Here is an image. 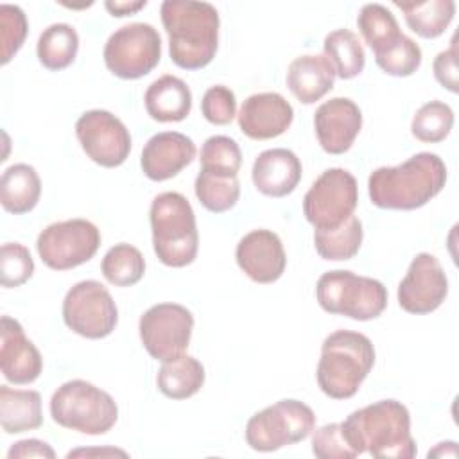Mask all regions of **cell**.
Listing matches in <instances>:
<instances>
[{"label": "cell", "instance_id": "cell-37", "mask_svg": "<svg viewBox=\"0 0 459 459\" xmlns=\"http://www.w3.org/2000/svg\"><path fill=\"white\" fill-rule=\"evenodd\" d=\"M34 273V260L30 251L20 242H7L0 251V281L13 289L23 285Z\"/></svg>", "mask_w": 459, "mask_h": 459}, {"label": "cell", "instance_id": "cell-39", "mask_svg": "<svg viewBox=\"0 0 459 459\" xmlns=\"http://www.w3.org/2000/svg\"><path fill=\"white\" fill-rule=\"evenodd\" d=\"M203 117L213 126H226L237 115V99L233 90L224 84L208 88L201 100Z\"/></svg>", "mask_w": 459, "mask_h": 459}, {"label": "cell", "instance_id": "cell-7", "mask_svg": "<svg viewBox=\"0 0 459 459\" xmlns=\"http://www.w3.org/2000/svg\"><path fill=\"white\" fill-rule=\"evenodd\" d=\"M316 298L325 312L355 321L377 319L387 307L382 281L344 269L323 273L316 283Z\"/></svg>", "mask_w": 459, "mask_h": 459}, {"label": "cell", "instance_id": "cell-2", "mask_svg": "<svg viewBox=\"0 0 459 459\" xmlns=\"http://www.w3.org/2000/svg\"><path fill=\"white\" fill-rule=\"evenodd\" d=\"M446 183V165L434 152H418L396 167H378L368 178L377 208L416 210L434 199Z\"/></svg>", "mask_w": 459, "mask_h": 459}, {"label": "cell", "instance_id": "cell-15", "mask_svg": "<svg viewBox=\"0 0 459 459\" xmlns=\"http://www.w3.org/2000/svg\"><path fill=\"white\" fill-rule=\"evenodd\" d=\"M448 294V280L439 260L430 253H418L405 278L398 285V305L409 314H430Z\"/></svg>", "mask_w": 459, "mask_h": 459}, {"label": "cell", "instance_id": "cell-9", "mask_svg": "<svg viewBox=\"0 0 459 459\" xmlns=\"http://www.w3.org/2000/svg\"><path fill=\"white\" fill-rule=\"evenodd\" d=\"M106 68L120 79H140L161 59V38L151 23L134 22L117 29L104 45Z\"/></svg>", "mask_w": 459, "mask_h": 459}, {"label": "cell", "instance_id": "cell-30", "mask_svg": "<svg viewBox=\"0 0 459 459\" xmlns=\"http://www.w3.org/2000/svg\"><path fill=\"white\" fill-rule=\"evenodd\" d=\"M323 52L332 63L335 75L341 79H353L364 70V47L359 36L348 29H337L326 34L323 41Z\"/></svg>", "mask_w": 459, "mask_h": 459}, {"label": "cell", "instance_id": "cell-3", "mask_svg": "<svg viewBox=\"0 0 459 459\" xmlns=\"http://www.w3.org/2000/svg\"><path fill=\"white\" fill-rule=\"evenodd\" d=\"M176 66L199 70L212 63L219 47V13L208 2L165 0L160 7Z\"/></svg>", "mask_w": 459, "mask_h": 459}, {"label": "cell", "instance_id": "cell-13", "mask_svg": "<svg viewBox=\"0 0 459 459\" xmlns=\"http://www.w3.org/2000/svg\"><path fill=\"white\" fill-rule=\"evenodd\" d=\"M138 330L147 353L156 360L167 362L186 351L194 330V316L179 303H158L142 314Z\"/></svg>", "mask_w": 459, "mask_h": 459}, {"label": "cell", "instance_id": "cell-1", "mask_svg": "<svg viewBox=\"0 0 459 459\" xmlns=\"http://www.w3.org/2000/svg\"><path fill=\"white\" fill-rule=\"evenodd\" d=\"M341 429L355 455L368 452L377 459H411L418 452L409 409L398 400H378L353 411Z\"/></svg>", "mask_w": 459, "mask_h": 459}, {"label": "cell", "instance_id": "cell-24", "mask_svg": "<svg viewBox=\"0 0 459 459\" xmlns=\"http://www.w3.org/2000/svg\"><path fill=\"white\" fill-rule=\"evenodd\" d=\"M43 423L41 394L34 389L0 385V425L5 434H22Z\"/></svg>", "mask_w": 459, "mask_h": 459}, {"label": "cell", "instance_id": "cell-20", "mask_svg": "<svg viewBox=\"0 0 459 459\" xmlns=\"http://www.w3.org/2000/svg\"><path fill=\"white\" fill-rule=\"evenodd\" d=\"M195 158V143L178 131L152 134L142 149L140 165L152 181H165L178 176Z\"/></svg>", "mask_w": 459, "mask_h": 459}, {"label": "cell", "instance_id": "cell-35", "mask_svg": "<svg viewBox=\"0 0 459 459\" xmlns=\"http://www.w3.org/2000/svg\"><path fill=\"white\" fill-rule=\"evenodd\" d=\"M201 169L219 176H237L242 165L238 143L224 134H215L204 140L201 147Z\"/></svg>", "mask_w": 459, "mask_h": 459}, {"label": "cell", "instance_id": "cell-21", "mask_svg": "<svg viewBox=\"0 0 459 459\" xmlns=\"http://www.w3.org/2000/svg\"><path fill=\"white\" fill-rule=\"evenodd\" d=\"M303 167L299 158L283 147L262 151L251 169L255 188L269 197H285L292 194L301 179Z\"/></svg>", "mask_w": 459, "mask_h": 459}, {"label": "cell", "instance_id": "cell-27", "mask_svg": "<svg viewBox=\"0 0 459 459\" xmlns=\"http://www.w3.org/2000/svg\"><path fill=\"white\" fill-rule=\"evenodd\" d=\"M394 5L403 13L405 23L420 38L434 39L445 32L455 14L454 0H427V2H398Z\"/></svg>", "mask_w": 459, "mask_h": 459}, {"label": "cell", "instance_id": "cell-40", "mask_svg": "<svg viewBox=\"0 0 459 459\" xmlns=\"http://www.w3.org/2000/svg\"><path fill=\"white\" fill-rule=\"evenodd\" d=\"M312 454L319 459H353L355 452L344 439L341 423H326L312 430Z\"/></svg>", "mask_w": 459, "mask_h": 459}, {"label": "cell", "instance_id": "cell-28", "mask_svg": "<svg viewBox=\"0 0 459 459\" xmlns=\"http://www.w3.org/2000/svg\"><path fill=\"white\" fill-rule=\"evenodd\" d=\"M79 50V34L68 23H52L38 38L39 63L52 72L70 66Z\"/></svg>", "mask_w": 459, "mask_h": 459}, {"label": "cell", "instance_id": "cell-23", "mask_svg": "<svg viewBox=\"0 0 459 459\" xmlns=\"http://www.w3.org/2000/svg\"><path fill=\"white\" fill-rule=\"evenodd\" d=\"M143 102L152 120L181 122L190 115L192 91L183 79L165 74L149 84Z\"/></svg>", "mask_w": 459, "mask_h": 459}, {"label": "cell", "instance_id": "cell-26", "mask_svg": "<svg viewBox=\"0 0 459 459\" xmlns=\"http://www.w3.org/2000/svg\"><path fill=\"white\" fill-rule=\"evenodd\" d=\"M204 377V366L195 357L183 353L161 364L156 375V385L167 398L186 400L199 393Z\"/></svg>", "mask_w": 459, "mask_h": 459}, {"label": "cell", "instance_id": "cell-43", "mask_svg": "<svg viewBox=\"0 0 459 459\" xmlns=\"http://www.w3.org/2000/svg\"><path fill=\"white\" fill-rule=\"evenodd\" d=\"M147 5V0H129V2H104V7L109 11L111 16L122 18V16H129L134 14L136 11L143 9Z\"/></svg>", "mask_w": 459, "mask_h": 459}, {"label": "cell", "instance_id": "cell-36", "mask_svg": "<svg viewBox=\"0 0 459 459\" xmlns=\"http://www.w3.org/2000/svg\"><path fill=\"white\" fill-rule=\"evenodd\" d=\"M375 63L382 72L394 77L412 75L421 65V48L409 36H402L394 45L375 56Z\"/></svg>", "mask_w": 459, "mask_h": 459}, {"label": "cell", "instance_id": "cell-8", "mask_svg": "<svg viewBox=\"0 0 459 459\" xmlns=\"http://www.w3.org/2000/svg\"><path fill=\"white\" fill-rule=\"evenodd\" d=\"M316 429L314 411L299 400H280L246 423V443L256 452H274L303 441Z\"/></svg>", "mask_w": 459, "mask_h": 459}, {"label": "cell", "instance_id": "cell-11", "mask_svg": "<svg viewBox=\"0 0 459 459\" xmlns=\"http://www.w3.org/2000/svg\"><path fill=\"white\" fill-rule=\"evenodd\" d=\"M100 246L99 228L86 219L48 224L36 240L41 262L54 271H68L91 260Z\"/></svg>", "mask_w": 459, "mask_h": 459}, {"label": "cell", "instance_id": "cell-44", "mask_svg": "<svg viewBox=\"0 0 459 459\" xmlns=\"http://www.w3.org/2000/svg\"><path fill=\"white\" fill-rule=\"evenodd\" d=\"M429 457H455L457 455V445L454 441H443V443H437L436 448L429 450L427 454Z\"/></svg>", "mask_w": 459, "mask_h": 459}, {"label": "cell", "instance_id": "cell-25", "mask_svg": "<svg viewBox=\"0 0 459 459\" xmlns=\"http://www.w3.org/2000/svg\"><path fill=\"white\" fill-rule=\"evenodd\" d=\"M41 195V179L32 165L14 163L0 179V203L5 212L22 215L30 212Z\"/></svg>", "mask_w": 459, "mask_h": 459}, {"label": "cell", "instance_id": "cell-5", "mask_svg": "<svg viewBox=\"0 0 459 459\" xmlns=\"http://www.w3.org/2000/svg\"><path fill=\"white\" fill-rule=\"evenodd\" d=\"M152 247L158 260L169 267H185L197 256L199 233L195 213L179 192H161L151 203Z\"/></svg>", "mask_w": 459, "mask_h": 459}, {"label": "cell", "instance_id": "cell-6", "mask_svg": "<svg viewBox=\"0 0 459 459\" xmlns=\"http://www.w3.org/2000/svg\"><path fill=\"white\" fill-rule=\"evenodd\" d=\"M50 416L65 429L100 436L115 427L118 405L109 393L91 382L75 378L54 391L50 398Z\"/></svg>", "mask_w": 459, "mask_h": 459}, {"label": "cell", "instance_id": "cell-32", "mask_svg": "<svg viewBox=\"0 0 459 459\" xmlns=\"http://www.w3.org/2000/svg\"><path fill=\"white\" fill-rule=\"evenodd\" d=\"M102 276L115 287H131L145 274V258L138 247L120 242L108 249L100 264Z\"/></svg>", "mask_w": 459, "mask_h": 459}, {"label": "cell", "instance_id": "cell-10", "mask_svg": "<svg viewBox=\"0 0 459 459\" xmlns=\"http://www.w3.org/2000/svg\"><path fill=\"white\" fill-rule=\"evenodd\" d=\"M359 203V186L351 172L332 167L321 172L303 197V215L316 230L337 228L348 221Z\"/></svg>", "mask_w": 459, "mask_h": 459}, {"label": "cell", "instance_id": "cell-16", "mask_svg": "<svg viewBox=\"0 0 459 459\" xmlns=\"http://www.w3.org/2000/svg\"><path fill=\"white\" fill-rule=\"evenodd\" d=\"M314 129L325 152L344 154L362 129V111L351 99L333 97L316 109Z\"/></svg>", "mask_w": 459, "mask_h": 459}, {"label": "cell", "instance_id": "cell-19", "mask_svg": "<svg viewBox=\"0 0 459 459\" xmlns=\"http://www.w3.org/2000/svg\"><path fill=\"white\" fill-rule=\"evenodd\" d=\"M0 368L2 375L16 385L32 384L43 369L41 353L27 339L23 326L9 316H2Z\"/></svg>", "mask_w": 459, "mask_h": 459}, {"label": "cell", "instance_id": "cell-31", "mask_svg": "<svg viewBox=\"0 0 459 459\" xmlns=\"http://www.w3.org/2000/svg\"><path fill=\"white\" fill-rule=\"evenodd\" d=\"M357 25L375 56L394 45L403 36L394 14L382 4L362 5L357 16Z\"/></svg>", "mask_w": 459, "mask_h": 459}, {"label": "cell", "instance_id": "cell-34", "mask_svg": "<svg viewBox=\"0 0 459 459\" xmlns=\"http://www.w3.org/2000/svg\"><path fill=\"white\" fill-rule=\"evenodd\" d=\"M454 127V109L441 102L430 100L423 104L412 117L411 133L423 143H437L445 140Z\"/></svg>", "mask_w": 459, "mask_h": 459}, {"label": "cell", "instance_id": "cell-4", "mask_svg": "<svg viewBox=\"0 0 459 459\" xmlns=\"http://www.w3.org/2000/svg\"><path fill=\"white\" fill-rule=\"evenodd\" d=\"M375 364V348L360 332L335 330L321 346L317 362V385L333 400L351 398Z\"/></svg>", "mask_w": 459, "mask_h": 459}, {"label": "cell", "instance_id": "cell-12", "mask_svg": "<svg viewBox=\"0 0 459 459\" xmlns=\"http://www.w3.org/2000/svg\"><path fill=\"white\" fill-rule=\"evenodd\" d=\"M63 321L81 337L102 339L115 330L118 310L100 281L82 280L70 287L63 299Z\"/></svg>", "mask_w": 459, "mask_h": 459}, {"label": "cell", "instance_id": "cell-45", "mask_svg": "<svg viewBox=\"0 0 459 459\" xmlns=\"http://www.w3.org/2000/svg\"><path fill=\"white\" fill-rule=\"evenodd\" d=\"M91 454H100V455H115V454H120V455H127L124 450H118V448H106V450H99V448H95V450H86V448H79V450H74V452H70L66 457H77V455H91Z\"/></svg>", "mask_w": 459, "mask_h": 459}, {"label": "cell", "instance_id": "cell-14", "mask_svg": "<svg viewBox=\"0 0 459 459\" xmlns=\"http://www.w3.org/2000/svg\"><path fill=\"white\" fill-rule=\"evenodd\" d=\"M75 136L86 156L106 169L122 165L131 152L129 129L106 109L84 111L75 122Z\"/></svg>", "mask_w": 459, "mask_h": 459}, {"label": "cell", "instance_id": "cell-42", "mask_svg": "<svg viewBox=\"0 0 459 459\" xmlns=\"http://www.w3.org/2000/svg\"><path fill=\"white\" fill-rule=\"evenodd\" d=\"M25 457H43V459H54L56 452L54 448L41 441V439H22L16 441L9 452L7 459H25Z\"/></svg>", "mask_w": 459, "mask_h": 459}, {"label": "cell", "instance_id": "cell-18", "mask_svg": "<svg viewBox=\"0 0 459 459\" xmlns=\"http://www.w3.org/2000/svg\"><path fill=\"white\" fill-rule=\"evenodd\" d=\"M294 118L290 102L276 93L249 95L238 111V127L251 140H271L283 134Z\"/></svg>", "mask_w": 459, "mask_h": 459}, {"label": "cell", "instance_id": "cell-22", "mask_svg": "<svg viewBox=\"0 0 459 459\" xmlns=\"http://www.w3.org/2000/svg\"><path fill=\"white\" fill-rule=\"evenodd\" d=\"M335 77L325 54H305L289 65L287 88L301 104H314L333 88Z\"/></svg>", "mask_w": 459, "mask_h": 459}, {"label": "cell", "instance_id": "cell-17", "mask_svg": "<svg viewBox=\"0 0 459 459\" xmlns=\"http://www.w3.org/2000/svg\"><path fill=\"white\" fill-rule=\"evenodd\" d=\"M235 258L242 273L256 283L280 280L287 265L283 244L271 230H253L246 233L237 244Z\"/></svg>", "mask_w": 459, "mask_h": 459}, {"label": "cell", "instance_id": "cell-33", "mask_svg": "<svg viewBox=\"0 0 459 459\" xmlns=\"http://www.w3.org/2000/svg\"><path fill=\"white\" fill-rule=\"evenodd\" d=\"M194 190L199 203L213 213L231 210L240 197V183L237 176H219L203 169L195 178Z\"/></svg>", "mask_w": 459, "mask_h": 459}, {"label": "cell", "instance_id": "cell-38", "mask_svg": "<svg viewBox=\"0 0 459 459\" xmlns=\"http://www.w3.org/2000/svg\"><path fill=\"white\" fill-rule=\"evenodd\" d=\"M27 16L18 5H0V41H2V65H7L13 56L22 48L27 38Z\"/></svg>", "mask_w": 459, "mask_h": 459}, {"label": "cell", "instance_id": "cell-41", "mask_svg": "<svg viewBox=\"0 0 459 459\" xmlns=\"http://www.w3.org/2000/svg\"><path fill=\"white\" fill-rule=\"evenodd\" d=\"M450 48L439 52L434 57L432 63V70H434V77L436 81L446 88L452 93L459 91V70H457V43H455V34L450 41Z\"/></svg>", "mask_w": 459, "mask_h": 459}, {"label": "cell", "instance_id": "cell-29", "mask_svg": "<svg viewBox=\"0 0 459 459\" xmlns=\"http://www.w3.org/2000/svg\"><path fill=\"white\" fill-rule=\"evenodd\" d=\"M362 222L355 215H351L337 228L314 230V246L317 255L325 260L333 262L353 258L362 246Z\"/></svg>", "mask_w": 459, "mask_h": 459}]
</instances>
